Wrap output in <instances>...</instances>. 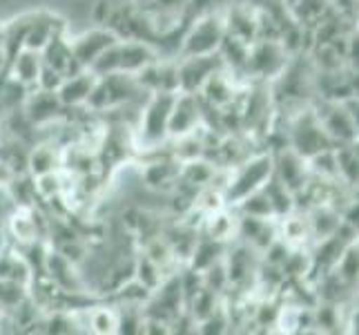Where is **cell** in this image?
<instances>
[{"label":"cell","instance_id":"obj_23","mask_svg":"<svg viewBox=\"0 0 359 335\" xmlns=\"http://www.w3.org/2000/svg\"><path fill=\"white\" fill-rule=\"evenodd\" d=\"M179 170H181V161H177L170 155L165 159H156L152 164H145V168L141 170V181L150 190H168L177 185Z\"/></svg>","mask_w":359,"mask_h":335},{"label":"cell","instance_id":"obj_1","mask_svg":"<svg viewBox=\"0 0 359 335\" xmlns=\"http://www.w3.org/2000/svg\"><path fill=\"white\" fill-rule=\"evenodd\" d=\"M177 92H152L141 105L134 126V147L154 152L170 141V112Z\"/></svg>","mask_w":359,"mask_h":335},{"label":"cell","instance_id":"obj_17","mask_svg":"<svg viewBox=\"0 0 359 335\" xmlns=\"http://www.w3.org/2000/svg\"><path fill=\"white\" fill-rule=\"evenodd\" d=\"M237 228H239V213L232 206H224L215 210V213H208L203 215L201 221V235L221 244L237 242Z\"/></svg>","mask_w":359,"mask_h":335},{"label":"cell","instance_id":"obj_14","mask_svg":"<svg viewBox=\"0 0 359 335\" xmlns=\"http://www.w3.org/2000/svg\"><path fill=\"white\" fill-rule=\"evenodd\" d=\"M224 11L226 32L237 36L245 43H255L259 39V20H257V7L250 3H230Z\"/></svg>","mask_w":359,"mask_h":335},{"label":"cell","instance_id":"obj_29","mask_svg":"<svg viewBox=\"0 0 359 335\" xmlns=\"http://www.w3.org/2000/svg\"><path fill=\"white\" fill-rule=\"evenodd\" d=\"M264 190L268 195V199L272 204V213H275L277 219L286 217V215L292 213V210H297V197H294V192H290L286 185H283L281 181H277L275 177H272L264 185Z\"/></svg>","mask_w":359,"mask_h":335},{"label":"cell","instance_id":"obj_8","mask_svg":"<svg viewBox=\"0 0 359 335\" xmlns=\"http://www.w3.org/2000/svg\"><path fill=\"white\" fill-rule=\"evenodd\" d=\"M224 60L219 52L215 54H201V56H181L177 60V79H179V92L199 94L208 79L224 70Z\"/></svg>","mask_w":359,"mask_h":335},{"label":"cell","instance_id":"obj_7","mask_svg":"<svg viewBox=\"0 0 359 335\" xmlns=\"http://www.w3.org/2000/svg\"><path fill=\"white\" fill-rule=\"evenodd\" d=\"M43 275L54 284L58 293L65 295H83L90 291L88 280L83 277L79 264H74L69 257H65L58 248H49L45 259Z\"/></svg>","mask_w":359,"mask_h":335},{"label":"cell","instance_id":"obj_18","mask_svg":"<svg viewBox=\"0 0 359 335\" xmlns=\"http://www.w3.org/2000/svg\"><path fill=\"white\" fill-rule=\"evenodd\" d=\"M96 81L98 77L92 70H81L76 74H72V77H65L63 83H60V88L56 90L60 103L65 105V110L85 107L90 101V94L94 90Z\"/></svg>","mask_w":359,"mask_h":335},{"label":"cell","instance_id":"obj_2","mask_svg":"<svg viewBox=\"0 0 359 335\" xmlns=\"http://www.w3.org/2000/svg\"><path fill=\"white\" fill-rule=\"evenodd\" d=\"M286 145H290L292 150H297L306 159L335 147V143L330 141L326 130L321 128V123L315 114L313 101L288 112V117H286Z\"/></svg>","mask_w":359,"mask_h":335},{"label":"cell","instance_id":"obj_33","mask_svg":"<svg viewBox=\"0 0 359 335\" xmlns=\"http://www.w3.org/2000/svg\"><path fill=\"white\" fill-rule=\"evenodd\" d=\"M63 79H65L63 74H58L56 70L43 65L41 79H39V85H36V88H43V90H58V88H60V83H63Z\"/></svg>","mask_w":359,"mask_h":335},{"label":"cell","instance_id":"obj_26","mask_svg":"<svg viewBox=\"0 0 359 335\" xmlns=\"http://www.w3.org/2000/svg\"><path fill=\"white\" fill-rule=\"evenodd\" d=\"M337 155V168H339V179L348 185V188L359 195V152L355 145H339L335 147Z\"/></svg>","mask_w":359,"mask_h":335},{"label":"cell","instance_id":"obj_5","mask_svg":"<svg viewBox=\"0 0 359 335\" xmlns=\"http://www.w3.org/2000/svg\"><path fill=\"white\" fill-rule=\"evenodd\" d=\"M226 36V22L224 11L212 9L205 14L196 16L185 34L179 41V54L181 56H201V54H215L219 52V45Z\"/></svg>","mask_w":359,"mask_h":335},{"label":"cell","instance_id":"obj_35","mask_svg":"<svg viewBox=\"0 0 359 335\" xmlns=\"http://www.w3.org/2000/svg\"><path fill=\"white\" fill-rule=\"evenodd\" d=\"M346 105H348V110H351V117H353L355 130H357V139H359V96L346 98Z\"/></svg>","mask_w":359,"mask_h":335},{"label":"cell","instance_id":"obj_11","mask_svg":"<svg viewBox=\"0 0 359 335\" xmlns=\"http://www.w3.org/2000/svg\"><path fill=\"white\" fill-rule=\"evenodd\" d=\"M63 112H65V105L60 103L56 90L34 88L27 92V96H25V101H22V114L27 117L29 123L36 128H45L60 121L63 119Z\"/></svg>","mask_w":359,"mask_h":335},{"label":"cell","instance_id":"obj_25","mask_svg":"<svg viewBox=\"0 0 359 335\" xmlns=\"http://www.w3.org/2000/svg\"><path fill=\"white\" fill-rule=\"evenodd\" d=\"M250 45L252 43H245L237 36H232L226 32L224 41L219 45V56L224 60V65L230 70V72H237V74H243L245 70V60H248V54H250ZM245 77V74H243Z\"/></svg>","mask_w":359,"mask_h":335},{"label":"cell","instance_id":"obj_15","mask_svg":"<svg viewBox=\"0 0 359 335\" xmlns=\"http://www.w3.org/2000/svg\"><path fill=\"white\" fill-rule=\"evenodd\" d=\"M136 81H139V85L147 94H152V92H179L177 60L156 58L154 63H150L136 74Z\"/></svg>","mask_w":359,"mask_h":335},{"label":"cell","instance_id":"obj_34","mask_svg":"<svg viewBox=\"0 0 359 335\" xmlns=\"http://www.w3.org/2000/svg\"><path fill=\"white\" fill-rule=\"evenodd\" d=\"M16 177H18V170L11 166L5 157H0V188H7Z\"/></svg>","mask_w":359,"mask_h":335},{"label":"cell","instance_id":"obj_28","mask_svg":"<svg viewBox=\"0 0 359 335\" xmlns=\"http://www.w3.org/2000/svg\"><path fill=\"white\" fill-rule=\"evenodd\" d=\"M132 277L139 284H143V287L150 293H154L161 284H163V280L168 277V272L158 264H154L147 255L141 253V255H136V259H134V275Z\"/></svg>","mask_w":359,"mask_h":335},{"label":"cell","instance_id":"obj_38","mask_svg":"<svg viewBox=\"0 0 359 335\" xmlns=\"http://www.w3.org/2000/svg\"><path fill=\"white\" fill-rule=\"evenodd\" d=\"M5 41H7V36H5V22H0V47H5Z\"/></svg>","mask_w":359,"mask_h":335},{"label":"cell","instance_id":"obj_9","mask_svg":"<svg viewBox=\"0 0 359 335\" xmlns=\"http://www.w3.org/2000/svg\"><path fill=\"white\" fill-rule=\"evenodd\" d=\"M272 157H275V175L272 177H275L277 181H281L297 197L313 177L308 159L302 157L297 150H292L290 145H283V147H279V150H272Z\"/></svg>","mask_w":359,"mask_h":335},{"label":"cell","instance_id":"obj_36","mask_svg":"<svg viewBox=\"0 0 359 335\" xmlns=\"http://www.w3.org/2000/svg\"><path fill=\"white\" fill-rule=\"evenodd\" d=\"M348 90L351 96H359V70H348Z\"/></svg>","mask_w":359,"mask_h":335},{"label":"cell","instance_id":"obj_4","mask_svg":"<svg viewBox=\"0 0 359 335\" xmlns=\"http://www.w3.org/2000/svg\"><path fill=\"white\" fill-rule=\"evenodd\" d=\"M292 54L279 39H257L245 60V79L250 83H272L286 72Z\"/></svg>","mask_w":359,"mask_h":335},{"label":"cell","instance_id":"obj_6","mask_svg":"<svg viewBox=\"0 0 359 335\" xmlns=\"http://www.w3.org/2000/svg\"><path fill=\"white\" fill-rule=\"evenodd\" d=\"M313 107H315V114L321 123V128L326 130V134L330 136V141L335 143V147L351 145L357 141V130L351 117V110L346 105V98L315 96Z\"/></svg>","mask_w":359,"mask_h":335},{"label":"cell","instance_id":"obj_19","mask_svg":"<svg viewBox=\"0 0 359 335\" xmlns=\"http://www.w3.org/2000/svg\"><path fill=\"white\" fill-rule=\"evenodd\" d=\"M41 72H43V56H41V52H36V49L20 47L16 54L9 56L7 77L18 81L27 90H34L36 85H39Z\"/></svg>","mask_w":359,"mask_h":335},{"label":"cell","instance_id":"obj_20","mask_svg":"<svg viewBox=\"0 0 359 335\" xmlns=\"http://www.w3.org/2000/svg\"><path fill=\"white\" fill-rule=\"evenodd\" d=\"M41 56H43V65L45 67H52L58 74H63V77H72V74L85 70V67H81L79 60L74 58L67 34H56L54 39L43 47Z\"/></svg>","mask_w":359,"mask_h":335},{"label":"cell","instance_id":"obj_27","mask_svg":"<svg viewBox=\"0 0 359 335\" xmlns=\"http://www.w3.org/2000/svg\"><path fill=\"white\" fill-rule=\"evenodd\" d=\"M332 272H335V275L348 289L359 287V239H355L353 244L346 246V251L337 259V264H335V268H332Z\"/></svg>","mask_w":359,"mask_h":335},{"label":"cell","instance_id":"obj_37","mask_svg":"<svg viewBox=\"0 0 359 335\" xmlns=\"http://www.w3.org/2000/svg\"><path fill=\"white\" fill-rule=\"evenodd\" d=\"M9 70V54L5 47H0V77Z\"/></svg>","mask_w":359,"mask_h":335},{"label":"cell","instance_id":"obj_3","mask_svg":"<svg viewBox=\"0 0 359 335\" xmlns=\"http://www.w3.org/2000/svg\"><path fill=\"white\" fill-rule=\"evenodd\" d=\"M275 175V157L272 150L268 152H255L241 164L230 168V177L224 188V197L228 206H237L248 195L262 190L264 185Z\"/></svg>","mask_w":359,"mask_h":335},{"label":"cell","instance_id":"obj_22","mask_svg":"<svg viewBox=\"0 0 359 335\" xmlns=\"http://www.w3.org/2000/svg\"><path fill=\"white\" fill-rule=\"evenodd\" d=\"M306 219H308V230H311V242L317 244L321 239L335 235L341 226V213L335 206L328 204H317L311 208H304Z\"/></svg>","mask_w":359,"mask_h":335},{"label":"cell","instance_id":"obj_40","mask_svg":"<svg viewBox=\"0 0 359 335\" xmlns=\"http://www.w3.org/2000/svg\"><path fill=\"white\" fill-rule=\"evenodd\" d=\"M355 16H357V20H359V0H355Z\"/></svg>","mask_w":359,"mask_h":335},{"label":"cell","instance_id":"obj_30","mask_svg":"<svg viewBox=\"0 0 359 335\" xmlns=\"http://www.w3.org/2000/svg\"><path fill=\"white\" fill-rule=\"evenodd\" d=\"M34 188L36 197L41 202H54V199H63L65 197V170H56V172H47V175L34 177Z\"/></svg>","mask_w":359,"mask_h":335},{"label":"cell","instance_id":"obj_13","mask_svg":"<svg viewBox=\"0 0 359 335\" xmlns=\"http://www.w3.org/2000/svg\"><path fill=\"white\" fill-rule=\"evenodd\" d=\"M279 237L277 219H259L239 215V228H237V242H243L262 255L266 248Z\"/></svg>","mask_w":359,"mask_h":335},{"label":"cell","instance_id":"obj_31","mask_svg":"<svg viewBox=\"0 0 359 335\" xmlns=\"http://www.w3.org/2000/svg\"><path fill=\"white\" fill-rule=\"evenodd\" d=\"M239 215H248V217H259V219H277L275 213H272V204L268 199L266 190H257L252 195H248L245 199H241L237 206H232Z\"/></svg>","mask_w":359,"mask_h":335},{"label":"cell","instance_id":"obj_16","mask_svg":"<svg viewBox=\"0 0 359 335\" xmlns=\"http://www.w3.org/2000/svg\"><path fill=\"white\" fill-rule=\"evenodd\" d=\"M7 230L18 246H27L41 242L45 237V228H41L39 213L34 206H16L7 217Z\"/></svg>","mask_w":359,"mask_h":335},{"label":"cell","instance_id":"obj_39","mask_svg":"<svg viewBox=\"0 0 359 335\" xmlns=\"http://www.w3.org/2000/svg\"><path fill=\"white\" fill-rule=\"evenodd\" d=\"M130 3H132V5H147L150 0H130Z\"/></svg>","mask_w":359,"mask_h":335},{"label":"cell","instance_id":"obj_12","mask_svg":"<svg viewBox=\"0 0 359 335\" xmlns=\"http://www.w3.org/2000/svg\"><path fill=\"white\" fill-rule=\"evenodd\" d=\"M118 41H121V36L112 27H94V29H85L76 36H72L69 45H72L74 58L79 60L81 67L90 70L94 60L101 56L107 47H112Z\"/></svg>","mask_w":359,"mask_h":335},{"label":"cell","instance_id":"obj_24","mask_svg":"<svg viewBox=\"0 0 359 335\" xmlns=\"http://www.w3.org/2000/svg\"><path fill=\"white\" fill-rule=\"evenodd\" d=\"M0 280L16 282L29 289V284L34 280V270L27 259L22 257V253L7 251V253H0Z\"/></svg>","mask_w":359,"mask_h":335},{"label":"cell","instance_id":"obj_32","mask_svg":"<svg viewBox=\"0 0 359 335\" xmlns=\"http://www.w3.org/2000/svg\"><path fill=\"white\" fill-rule=\"evenodd\" d=\"M90 331L98 335L118 333V311L112 306H92L90 308Z\"/></svg>","mask_w":359,"mask_h":335},{"label":"cell","instance_id":"obj_21","mask_svg":"<svg viewBox=\"0 0 359 335\" xmlns=\"http://www.w3.org/2000/svg\"><path fill=\"white\" fill-rule=\"evenodd\" d=\"M25 168H27L29 177H41L47 175V172L63 170V147L52 139L34 143L27 150V164H25Z\"/></svg>","mask_w":359,"mask_h":335},{"label":"cell","instance_id":"obj_10","mask_svg":"<svg viewBox=\"0 0 359 335\" xmlns=\"http://www.w3.org/2000/svg\"><path fill=\"white\" fill-rule=\"evenodd\" d=\"M205 123V105L199 94L177 92L170 112V139L199 130Z\"/></svg>","mask_w":359,"mask_h":335},{"label":"cell","instance_id":"obj_41","mask_svg":"<svg viewBox=\"0 0 359 335\" xmlns=\"http://www.w3.org/2000/svg\"><path fill=\"white\" fill-rule=\"evenodd\" d=\"M353 145H355V150H357V152H359V139H357V141H355V143H353Z\"/></svg>","mask_w":359,"mask_h":335}]
</instances>
